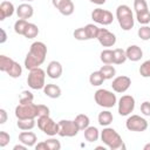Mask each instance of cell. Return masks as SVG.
Returning <instances> with one entry per match:
<instances>
[{"label":"cell","instance_id":"40","mask_svg":"<svg viewBox=\"0 0 150 150\" xmlns=\"http://www.w3.org/2000/svg\"><path fill=\"white\" fill-rule=\"evenodd\" d=\"M45 142L48 146V150H60L61 149V143L55 138H50V139H47Z\"/></svg>","mask_w":150,"mask_h":150},{"label":"cell","instance_id":"17","mask_svg":"<svg viewBox=\"0 0 150 150\" xmlns=\"http://www.w3.org/2000/svg\"><path fill=\"white\" fill-rule=\"evenodd\" d=\"M14 14V5L9 1L4 0L0 4V20H5L8 16H12Z\"/></svg>","mask_w":150,"mask_h":150},{"label":"cell","instance_id":"2","mask_svg":"<svg viewBox=\"0 0 150 150\" xmlns=\"http://www.w3.org/2000/svg\"><path fill=\"white\" fill-rule=\"evenodd\" d=\"M101 139L110 150H118L124 146L122 137L112 128H104L101 132Z\"/></svg>","mask_w":150,"mask_h":150},{"label":"cell","instance_id":"45","mask_svg":"<svg viewBox=\"0 0 150 150\" xmlns=\"http://www.w3.org/2000/svg\"><path fill=\"white\" fill-rule=\"evenodd\" d=\"M35 149L36 150H48V146H47L46 142H40L35 145Z\"/></svg>","mask_w":150,"mask_h":150},{"label":"cell","instance_id":"36","mask_svg":"<svg viewBox=\"0 0 150 150\" xmlns=\"http://www.w3.org/2000/svg\"><path fill=\"white\" fill-rule=\"evenodd\" d=\"M134 9L136 11V13H141V12L148 11L146 1L145 0H134Z\"/></svg>","mask_w":150,"mask_h":150},{"label":"cell","instance_id":"42","mask_svg":"<svg viewBox=\"0 0 150 150\" xmlns=\"http://www.w3.org/2000/svg\"><path fill=\"white\" fill-rule=\"evenodd\" d=\"M49 116V108L43 104H38V117Z\"/></svg>","mask_w":150,"mask_h":150},{"label":"cell","instance_id":"37","mask_svg":"<svg viewBox=\"0 0 150 150\" xmlns=\"http://www.w3.org/2000/svg\"><path fill=\"white\" fill-rule=\"evenodd\" d=\"M74 38L76 40H80V41H83V40H89L88 39V35H87V32H86V28L84 27H81V28H77L74 30L73 33Z\"/></svg>","mask_w":150,"mask_h":150},{"label":"cell","instance_id":"35","mask_svg":"<svg viewBox=\"0 0 150 150\" xmlns=\"http://www.w3.org/2000/svg\"><path fill=\"white\" fill-rule=\"evenodd\" d=\"M136 19L139 23L142 25H146L150 22V11H145V12H141V13H136Z\"/></svg>","mask_w":150,"mask_h":150},{"label":"cell","instance_id":"15","mask_svg":"<svg viewBox=\"0 0 150 150\" xmlns=\"http://www.w3.org/2000/svg\"><path fill=\"white\" fill-rule=\"evenodd\" d=\"M125 54H127V57L130 60V61H139L142 57H143V52L141 49V47L136 46V45H132V46H129L125 50Z\"/></svg>","mask_w":150,"mask_h":150},{"label":"cell","instance_id":"38","mask_svg":"<svg viewBox=\"0 0 150 150\" xmlns=\"http://www.w3.org/2000/svg\"><path fill=\"white\" fill-rule=\"evenodd\" d=\"M139 74L143 77H150V60H146L141 64Z\"/></svg>","mask_w":150,"mask_h":150},{"label":"cell","instance_id":"1","mask_svg":"<svg viewBox=\"0 0 150 150\" xmlns=\"http://www.w3.org/2000/svg\"><path fill=\"white\" fill-rule=\"evenodd\" d=\"M47 46L41 41H35L30 45L29 52L25 59V67L28 70L39 68L46 60Z\"/></svg>","mask_w":150,"mask_h":150},{"label":"cell","instance_id":"33","mask_svg":"<svg viewBox=\"0 0 150 150\" xmlns=\"http://www.w3.org/2000/svg\"><path fill=\"white\" fill-rule=\"evenodd\" d=\"M86 32H87V35H88V39H97V35H98V30L100 28L97 26H95L94 23H88L86 27Z\"/></svg>","mask_w":150,"mask_h":150},{"label":"cell","instance_id":"11","mask_svg":"<svg viewBox=\"0 0 150 150\" xmlns=\"http://www.w3.org/2000/svg\"><path fill=\"white\" fill-rule=\"evenodd\" d=\"M91 19L97 23L107 26V25H110L114 21V15H112L111 12H109L107 9L96 8L91 12Z\"/></svg>","mask_w":150,"mask_h":150},{"label":"cell","instance_id":"48","mask_svg":"<svg viewBox=\"0 0 150 150\" xmlns=\"http://www.w3.org/2000/svg\"><path fill=\"white\" fill-rule=\"evenodd\" d=\"M26 148H27V145H25V144H23V145L18 144V145H15L13 149H14V150H26Z\"/></svg>","mask_w":150,"mask_h":150},{"label":"cell","instance_id":"18","mask_svg":"<svg viewBox=\"0 0 150 150\" xmlns=\"http://www.w3.org/2000/svg\"><path fill=\"white\" fill-rule=\"evenodd\" d=\"M19 141H20L22 144L27 145V146H33V145L36 143L38 137H36V135H35L34 132H32V131H22V132H20V135H19Z\"/></svg>","mask_w":150,"mask_h":150},{"label":"cell","instance_id":"4","mask_svg":"<svg viewBox=\"0 0 150 150\" xmlns=\"http://www.w3.org/2000/svg\"><path fill=\"white\" fill-rule=\"evenodd\" d=\"M45 80H46V73L43 69H41L39 67V68L29 70V74L27 77V83L32 89L39 90V89L45 88V86H46Z\"/></svg>","mask_w":150,"mask_h":150},{"label":"cell","instance_id":"5","mask_svg":"<svg viewBox=\"0 0 150 150\" xmlns=\"http://www.w3.org/2000/svg\"><path fill=\"white\" fill-rule=\"evenodd\" d=\"M94 98H95V102L100 107H103V108H112L117 102L116 95L112 94L111 91L107 90V89L96 90V93L94 95Z\"/></svg>","mask_w":150,"mask_h":150},{"label":"cell","instance_id":"21","mask_svg":"<svg viewBox=\"0 0 150 150\" xmlns=\"http://www.w3.org/2000/svg\"><path fill=\"white\" fill-rule=\"evenodd\" d=\"M74 122H75V124L77 125L79 130H84V129H87V128L89 127L90 120H89V117H88L87 115L80 114V115H77V116L75 117Z\"/></svg>","mask_w":150,"mask_h":150},{"label":"cell","instance_id":"26","mask_svg":"<svg viewBox=\"0 0 150 150\" xmlns=\"http://www.w3.org/2000/svg\"><path fill=\"white\" fill-rule=\"evenodd\" d=\"M104 80H105V79H104L103 74H102L100 70L91 73L90 76H89V82H90V84H91V86H96V87H97V86H101Z\"/></svg>","mask_w":150,"mask_h":150},{"label":"cell","instance_id":"29","mask_svg":"<svg viewBox=\"0 0 150 150\" xmlns=\"http://www.w3.org/2000/svg\"><path fill=\"white\" fill-rule=\"evenodd\" d=\"M13 62H14L13 59H11L6 55H0V70L7 73L8 69L11 68V66L13 64Z\"/></svg>","mask_w":150,"mask_h":150},{"label":"cell","instance_id":"28","mask_svg":"<svg viewBox=\"0 0 150 150\" xmlns=\"http://www.w3.org/2000/svg\"><path fill=\"white\" fill-rule=\"evenodd\" d=\"M101 61L104 64H111L114 63V50L111 49H104L101 52Z\"/></svg>","mask_w":150,"mask_h":150},{"label":"cell","instance_id":"34","mask_svg":"<svg viewBox=\"0 0 150 150\" xmlns=\"http://www.w3.org/2000/svg\"><path fill=\"white\" fill-rule=\"evenodd\" d=\"M33 100H34V96L30 91L28 90H23L20 95V98H19V103L21 104H27V103H33Z\"/></svg>","mask_w":150,"mask_h":150},{"label":"cell","instance_id":"8","mask_svg":"<svg viewBox=\"0 0 150 150\" xmlns=\"http://www.w3.org/2000/svg\"><path fill=\"white\" fill-rule=\"evenodd\" d=\"M79 128L74 121L70 120H61L59 122V134L61 137H74L79 132Z\"/></svg>","mask_w":150,"mask_h":150},{"label":"cell","instance_id":"50","mask_svg":"<svg viewBox=\"0 0 150 150\" xmlns=\"http://www.w3.org/2000/svg\"><path fill=\"white\" fill-rule=\"evenodd\" d=\"M143 149H144V150H149V149H150V143H148V144H145Z\"/></svg>","mask_w":150,"mask_h":150},{"label":"cell","instance_id":"30","mask_svg":"<svg viewBox=\"0 0 150 150\" xmlns=\"http://www.w3.org/2000/svg\"><path fill=\"white\" fill-rule=\"evenodd\" d=\"M7 74L11 76V77H13V79H16V77H20L21 76V74H22V68H21V66L18 63V62H13V64L11 66V68L8 69V71H7Z\"/></svg>","mask_w":150,"mask_h":150},{"label":"cell","instance_id":"47","mask_svg":"<svg viewBox=\"0 0 150 150\" xmlns=\"http://www.w3.org/2000/svg\"><path fill=\"white\" fill-rule=\"evenodd\" d=\"M1 39H0V43H4L6 40H7V35H6V32H5V29H1Z\"/></svg>","mask_w":150,"mask_h":150},{"label":"cell","instance_id":"6","mask_svg":"<svg viewBox=\"0 0 150 150\" xmlns=\"http://www.w3.org/2000/svg\"><path fill=\"white\" fill-rule=\"evenodd\" d=\"M15 117L18 120H26V118H35L38 117V104L27 103L16 105L15 108Z\"/></svg>","mask_w":150,"mask_h":150},{"label":"cell","instance_id":"12","mask_svg":"<svg viewBox=\"0 0 150 150\" xmlns=\"http://www.w3.org/2000/svg\"><path fill=\"white\" fill-rule=\"evenodd\" d=\"M98 42L103 47H111L116 43V36L111 32H109L107 28H100L98 35H97Z\"/></svg>","mask_w":150,"mask_h":150},{"label":"cell","instance_id":"13","mask_svg":"<svg viewBox=\"0 0 150 150\" xmlns=\"http://www.w3.org/2000/svg\"><path fill=\"white\" fill-rule=\"evenodd\" d=\"M130 84H131L130 77L122 75V76H117L112 80L111 87H112L114 91H116V93H124L129 89Z\"/></svg>","mask_w":150,"mask_h":150},{"label":"cell","instance_id":"49","mask_svg":"<svg viewBox=\"0 0 150 150\" xmlns=\"http://www.w3.org/2000/svg\"><path fill=\"white\" fill-rule=\"evenodd\" d=\"M90 2H93V4H96V5H103L107 0H89Z\"/></svg>","mask_w":150,"mask_h":150},{"label":"cell","instance_id":"31","mask_svg":"<svg viewBox=\"0 0 150 150\" xmlns=\"http://www.w3.org/2000/svg\"><path fill=\"white\" fill-rule=\"evenodd\" d=\"M100 71L103 74V76H104L105 80H110V79H112V77L115 76V74H116V69H115L112 66H110V64L102 66L101 69H100Z\"/></svg>","mask_w":150,"mask_h":150},{"label":"cell","instance_id":"32","mask_svg":"<svg viewBox=\"0 0 150 150\" xmlns=\"http://www.w3.org/2000/svg\"><path fill=\"white\" fill-rule=\"evenodd\" d=\"M27 25H28V21H27V20H25V19H19V20L15 21V23H14V32H15L16 34H19V35H23Z\"/></svg>","mask_w":150,"mask_h":150},{"label":"cell","instance_id":"14","mask_svg":"<svg viewBox=\"0 0 150 150\" xmlns=\"http://www.w3.org/2000/svg\"><path fill=\"white\" fill-rule=\"evenodd\" d=\"M62 74V66L59 61H50L47 66V75L50 79H59Z\"/></svg>","mask_w":150,"mask_h":150},{"label":"cell","instance_id":"39","mask_svg":"<svg viewBox=\"0 0 150 150\" xmlns=\"http://www.w3.org/2000/svg\"><path fill=\"white\" fill-rule=\"evenodd\" d=\"M137 34H138V36H139L142 40H144V41L149 40V39H150V27H149V26H143V27H141V28L138 29Z\"/></svg>","mask_w":150,"mask_h":150},{"label":"cell","instance_id":"46","mask_svg":"<svg viewBox=\"0 0 150 150\" xmlns=\"http://www.w3.org/2000/svg\"><path fill=\"white\" fill-rule=\"evenodd\" d=\"M64 1H67V0H52V4H53V6H54L55 8H59V6H60L61 4H63Z\"/></svg>","mask_w":150,"mask_h":150},{"label":"cell","instance_id":"9","mask_svg":"<svg viewBox=\"0 0 150 150\" xmlns=\"http://www.w3.org/2000/svg\"><path fill=\"white\" fill-rule=\"evenodd\" d=\"M125 127L128 130L130 131H137V132H141V131H144L146 130L148 128V122L145 118L138 116V115H131L127 122H125Z\"/></svg>","mask_w":150,"mask_h":150},{"label":"cell","instance_id":"24","mask_svg":"<svg viewBox=\"0 0 150 150\" xmlns=\"http://www.w3.org/2000/svg\"><path fill=\"white\" fill-rule=\"evenodd\" d=\"M127 54L125 50H123L122 48H116L114 49V63L115 64H122L127 61Z\"/></svg>","mask_w":150,"mask_h":150},{"label":"cell","instance_id":"44","mask_svg":"<svg viewBox=\"0 0 150 150\" xmlns=\"http://www.w3.org/2000/svg\"><path fill=\"white\" fill-rule=\"evenodd\" d=\"M7 121V112L5 109H0V123L4 124Z\"/></svg>","mask_w":150,"mask_h":150},{"label":"cell","instance_id":"7","mask_svg":"<svg viewBox=\"0 0 150 150\" xmlns=\"http://www.w3.org/2000/svg\"><path fill=\"white\" fill-rule=\"evenodd\" d=\"M38 127L46 135L55 136L56 134H59V123L54 122V120L50 118L49 116L38 117Z\"/></svg>","mask_w":150,"mask_h":150},{"label":"cell","instance_id":"10","mask_svg":"<svg viewBox=\"0 0 150 150\" xmlns=\"http://www.w3.org/2000/svg\"><path fill=\"white\" fill-rule=\"evenodd\" d=\"M135 109V98L131 95H124L118 100V114L128 116Z\"/></svg>","mask_w":150,"mask_h":150},{"label":"cell","instance_id":"23","mask_svg":"<svg viewBox=\"0 0 150 150\" xmlns=\"http://www.w3.org/2000/svg\"><path fill=\"white\" fill-rule=\"evenodd\" d=\"M59 12L62 14V15H66V16H69L74 13V4L71 0H67L64 1L63 4H61L59 6Z\"/></svg>","mask_w":150,"mask_h":150},{"label":"cell","instance_id":"16","mask_svg":"<svg viewBox=\"0 0 150 150\" xmlns=\"http://www.w3.org/2000/svg\"><path fill=\"white\" fill-rule=\"evenodd\" d=\"M33 13H34V9L29 4H21L16 8V14H18L19 19L27 20V19L33 16Z\"/></svg>","mask_w":150,"mask_h":150},{"label":"cell","instance_id":"20","mask_svg":"<svg viewBox=\"0 0 150 150\" xmlns=\"http://www.w3.org/2000/svg\"><path fill=\"white\" fill-rule=\"evenodd\" d=\"M97 120H98V123H100L102 127H108V125L112 122L114 116H112V114H111L109 110H104V111H101V112L98 114Z\"/></svg>","mask_w":150,"mask_h":150},{"label":"cell","instance_id":"3","mask_svg":"<svg viewBox=\"0 0 150 150\" xmlns=\"http://www.w3.org/2000/svg\"><path fill=\"white\" fill-rule=\"evenodd\" d=\"M116 18L123 30H130L134 27V15L129 6L120 5L116 9Z\"/></svg>","mask_w":150,"mask_h":150},{"label":"cell","instance_id":"25","mask_svg":"<svg viewBox=\"0 0 150 150\" xmlns=\"http://www.w3.org/2000/svg\"><path fill=\"white\" fill-rule=\"evenodd\" d=\"M38 34H39V28H38V26L34 25V23L28 22V25H27V27H26V29H25L23 36L27 38V39H34V38L38 36Z\"/></svg>","mask_w":150,"mask_h":150},{"label":"cell","instance_id":"51","mask_svg":"<svg viewBox=\"0 0 150 150\" xmlns=\"http://www.w3.org/2000/svg\"><path fill=\"white\" fill-rule=\"evenodd\" d=\"M22 1H26V0H22Z\"/></svg>","mask_w":150,"mask_h":150},{"label":"cell","instance_id":"43","mask_svg":"<svg viewBox=\"0 0 150 150\" xmlns=\"http://www.w3.org/2000/svg\"><path fill=\"white\" fill-rule=\"evenodd\" d=\"M141 111H142L143 115L150 116V102L144 101V102L141 104Z\"/></svg>","mask_w":150,"mask_h":150},{"label":"cell","instance_id":"19","mask_svg":"<svg viewBox=\"0 0 150 150\" xmlns=\"http://www.w3.org/2000/svg\"><path fill=\"white\" fill-rule=\"evenodd\" d=\"M43 93L46 96L50 97V98H57L61 96V88L56 84H53V83H48L43 88Z\"/></svg>","mask_w":150,"mask_h":150},{"label":"cell","instance_id":"27","mask_svg":"<svg viewBox=\"0 0 150 150\" xmlns=\"http://www.w3.org/2000/svg\"><path fill=\"white\" fill-rule=\"evenodd\" d=\"M18 128L21 130H30L35 127V121L34 118H26V120H18L16 123Z\"/></svg>","mask_w":150,"mask_h":150},{"label":"cell","instance_id":"22","mask_svg":"<svg viewBox=\"0 0 150 150\" xmlns=\"http://www.w3.org/2000/svg\"><path fill=\"white\" fill-rule=\"evenodd\" d=\"M100 137V132L97 130V128L95 127H88L87 129H84V138L88 142H96Z\"/></svg>","mask_w":150,"mask_h":150},{"label":"cell","instance_id":"41","mask_svg":"<svg viewBox=\"0 0 150 150\" xmlns=\"http://www.w3.org/2000/svg\"><path fill=\"white\" fill-rule=\"evenodd\" d=\"M11 141V136L6 131H0V146H6Z\"/></svg>","mask_w":150,"mask_h":150}]
</instances>
